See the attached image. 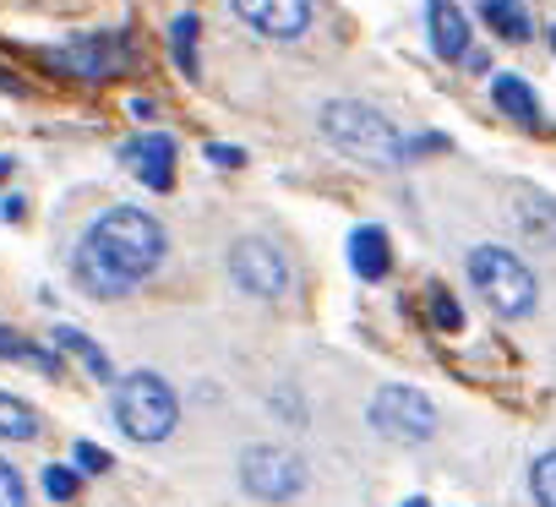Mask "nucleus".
<instances>
[{
	"instance_id": "1",
	"label": "nucleus",
	"mask_w": 556,
	"mask_h": 507,
	"mask_svg": "<svg viewBox=\"0 0 556 507\" xmlns=\"http://www.w3.org/2000/svg\"><path fill=\"white\" fill-rule=\"evenodd\" d=\"M164 251H169V240H164V224L153 213H142V207H110L77 240L72 274H77V284L88 295L121 301V295H131L164 263Z\"/></svg>"
},
{
	"instance_id": "2",
	"label": "nucleus",
	"mask_w": 556,
	"mask_h": 507,
	"mask_svg": "<svg viewBox=\"0 0 556 507\" xmlns=\"http://www.w3.org/2000/svg\"><path fill=\"white\" fill-rule=\"evenodd\" d=\"M323 137H328L339 153L361 159V164H382V169H388V164L404 159L399 126H393L382 110L361 104V99H333V104H323Z\"/></svg>"
},
{
	"instance_id": "3",
	"label": "nucleus",
	"mask_w": 556,
	"mask_h": 507,
	"mask_svg": "<svg viewBox=\"0 0 556 507\" xmlns=\"http://www.w3.org/2000/svg\"><path fill=\"white\" fill-rule=\"evenodd\" d=\"M469 284L480 290V301L496 317H529L540 301L534 274L523 268V257H513L507 245H475L469 251Z\"/></svg>"
},
{
	"instance_id": "4",
	"label": "nucleus",
	"mask_w": 556,
	"mask_h": 507,
	"mask_svg": "<svg viewBox=\"0 0 556 507\" xmlns=\"http://www.w3.org/2000/svg\"><path fill=\"white\" fill-rule=\"evenodd\" d=\"M180 420V398L164 377L153 371H131L121 388H115V426L131 436V442H164Z\"/></svg>"
},
{
	"instance_id": "5",
	"label": "nucleus",
	"mask_w": 556,
	"mask_h": 507,
	"mask_svg": "<svg viewBox=\"0 0 556 507\" xmlns=\"http://www.w3.org/2000/svg\"><path fill=\"white\" fill-rule=\"evenodd\" d=\"M50 66L77 77V83H110L131 66V34H88L61 50H50Z\"/></svg>"
},
{
	"instance_id": "6",
	"label": "nucleus",
	"mask_w": 556,
	"mask_h": 507,
	"mask_svg": "<svg viewBox=\"0 0 556 507\" xmlns=\"http://www.w3.org/2000/svg\"><path fill=\"white\" fill-rule=\"evenodd\" d=\"M229 279L245 295H256V301H278L290 290V263H285V251H278L273 240L245 235V240L229 245Z\"/></svg>"
},
{
	"instance_id": "7",
	"label": "nucleus",
	"mask_w": 556,
	"mask_h": 507,
	"mask_svg": "<svg viewBox=\"0 0 556 507\" xmlns=\"http://www.w3.org/2000/svg\"><path fill=\"white\" fill-rule=\"evenodd\" d=\"M240 485L256 502H290L306 491V464L290 447H245L240 458Z\"/></svg>"
},
{
	"instance_id": "8",
	"label": "nucleus",
	"mask_w": 556,
	"mask_h": 507,
	"mask_svg": "<svg viewBox=\"0 0 556 507\" xmlns=\"http://www.w3.org/2000/svg\"><path fill=\"white\" fill-rule=\"evenodd\" d=\"M371 426L388 442H426L437 436V404L420 388H382L371 398Z\"/></svg>"
},
{
	"instance_id": "9",
	"label": "nucleus",
	"mask_w": 556,
	"mask_h": 507,
	"mask_svg": "<svg viewBox=\"0 0 556 507\" xmlns=\"http://www.w3.org/2000/svg\"><path fill=\"white\" fill-rule=\"evenodd\" d=\"M229 7L245 28H256L262 39H278V45L301 39L317 17V0H229Z\"/></svg>"
},
{
	"instance_id": "10",
	"label": "nucleus",
	"mask_w": 556,
	"mask_h": 507,
	"mask_svg": "<svg viewBox=\"0 0 556 507\" xmlns=\"http://www.w3.org/2000/svg\"><path fill=\"white\" fill-rule=\"evenodd\" d=\"M121 159H126V169H131L148 191H169V186H175V142H169L164 131H148V137L126 142Z\"/></svg>"
},
{
	"instance_id": "11",
	"label": "nucleus",
	"mask_w": 556,
	"mask_h": 507,
	"mask_svg": "<svg viewBox=\"0 0 556 507\" xmlns=\"http://www.w3.org/2000/svg\"><path fill=\"white\" fill-rule=\"evenodd\" d=\"M350 268L366 279V284H382L388 268H393V245H388V229L382 224H361L350 235Z\"/></svg>"
},
{
	"instance_id": "12",
	"label": "nucleus",
	"mask_w": 556,
	"mask_h": 507,
	"mask_svg": "<svg viewBox=\"0 0 556 507\" xmlns=\"http://www.w3.org/2000/svg\"><path fill=\"white\" fill-rule=\"evenodd\" d=\"M426 23H431V50L442 61H464L469 55V17L453 7V0H431Z\"/></svg>"
},
{
	"instance_id": "13",
	"label": "nucleus",
	"mask_w": 556,
	"mask_h": 507,
	"mask_svg": "<svg viewBox=\"0 0 556 507\" xmlns=\"http://www.w3.org/2000/svg\"><path fill=\"white\" fill-rule=\"evenodd\" d=\"M491 99H496V110H502L507 121H518V126H545L540 99H534V88H529L523 77H513V72L491 77Z\"/></svg>"
},
{
	"instance_id": "14",
	"label": "nucleus",
	"mask_w": 556,
	"mask_h": 507,
	"mask_svg": "<svg viewBox=\"0 0 556 507\" xmlns=\"http://www.w3.org/2000/svg\"><path fill=\"white\" fill-rule=\"evenodd\" d=\"M513 213H518V229L540 245H556V197L545 191H518L513 197Z\"/></svg>"
},
{
	"instance_id": "15",
	"label": "nucleus",
	"mask_w": 556,
	"mask_h": 507,
	"mask_svg": "<svg viewBox=\"0 0 556 507\" xmlns=\"http://www.w3.org/2000/svg\"><path fill=\"white\" fill-rule=\"evenodd\" d=\"M475 7H480V23H485L496 39H507V45H523V39L534 34L523 0H475Z\"/></svg>"
},
{
	"instance_id": "16",
	"label": "nucleus",
	"mask_w": 556,
	"mask_h": 507,
	"mask_svg": "<svg viewBox=\"0 0 556 507\" xmlns=\"http://www.w3.org/2000/svg\"><path fill=\"white\" fill-rule=\"evenodd\" d=\"M0 360L34 366V371H45V377L61 371V350H45V344H34V339H23V333H12V328H0Z\"/></svg>"
},
{
	"instance_id": "17",
	"label": "nucleus",
	"mask_w": 556,
	"mask_h": 507,
	"mask_svg": "<svg viewBox=\"0 0 556 507\" xmlns=\"http://www.w3.org/2000/svg\"><path fill=\"white\" fill-rule=\"evenodd\" d=\"M39 431H45V420H39V409L28 398L0 393V436H7V442H34Z\"/></svg>"
},
{
	"instance_id": "18",
	"label": "nucleus",
	"mask_w": 556,
	"mask_h": 507,
	"mask_svg": "<svg viewBox=\"0 0 556 507\" xmlns=\"http://www.w3.org/2000/svg\"><path fill=\"white\" fill-rule=\"evenodd\" d=\"M197 34H202V17L197 12H180L175 23H169V55H175V66L197 83L202 77V66H197Z\"/></svg>"
},
{
	"instance_id": "19",
	"label": "nucleus",
	"mask_w": 556,
	"mask_h": 507,
	"mask_svg": "<svg viewBox=\"0 0 556 507\" xmlns=\"http://www.w3.org/2000/svg\"><path fill=\"white\" fill-rule=\"evenodd\" d=\"M55 350H61V355H77L99 382H110V377H115V371H110V355H104L88 333H77V328H55Z\"/></svg>"
},
{
	"instance_id": "20",
	"label": "nucleus",
	"mask_w": 556,
	"mask_h": 507,
	"mask_svg": "<svg viewBox=\"0 0 556 507\" xmlns=\"http://www.w3.org/2000/svg\"><path fill=\"white\" fill-rule=\"evenodd\" d=\"M426 317H431V328H437V333H458V328H464V312H458V301H453L442 284L426 295Z\"/></svg>"
},
{
	"instance_id": "21",
	"label": "nucleus",
	"mask_w": 556,
	"mask_h": 507,
	"mask_svg": "<svg viewBox=\"0 0 556 507\" xmlns=\"http://www.w3.org/2000/svg\"><path fill=\"white\" fill-rule=\"evenodd\" d=\"M529 491H534L540 507H556V447L534 458V469H529Z\"/></svg>"
},
{
	"instance_id": "22",
	"label": "nucleus",
	"mask_w": 556,
	"mask_h": 507,
	"mask_svg": "<svg viewBox=\"0 0 556 507\" xmlns=\"http://www.w3.org/2000/svg\"><path fill=\"white\" fill-rule=\"evenodd\" d=\"M45 491H50V502H72V496L83 491V474L66 469V464H50V469H45Z\"/></svg>"
},
{
	"instance_id": "23",
	"label": "nucleus",
	"mask_w": 556,
	"mask_h": 507,
	"mask_svg": "<svg viewBox=\"0 0 556 507\" xmlns=\"http://www.w3.org/2000/svg\"><path fill=\"white\" fill-rule=\"evenodd\" d=\"M0 507H28V485L7 458H0Z\"/></svg>"
},
{
	"instance_id": "24",
	"label": "nucleus",
	"mask_w": 556,
	"mask_h": 507,
	"mask_svg": "<svg viewBox=\"0 0 556 507\" xmlns=\"http://www.w3.org/2000/svg\"><path fill=\"white\" fill-rule=\"evenodd\" d=\"M77 464H83L88 474H104V469H110V453L93 447V442H77Z\"/></svg>"
},
{
	"instance_id": "25",
	"label": "nucleus",
	"mask_w": 556,
	"mask_h": 507,
	"mask_svg": "<svg viewBox=\"0 0 556 507\" xmlns=\"http://www.w3.org/2000/svg\"><path fill=\"white\" fill-rule=\"evenodd\" d=\"M207 159H213V164H229V169H235V164H245V153H240V148H224V142H213V148H207Z\"/></svg>"
},
{
	"instance_id": "26",
	"label": "nucleus",
	"mask_w": 556,
	"mask_h": 507,
	"mask_svg": "<svg viewBox=\"0 0 556 507\" xmlns=\"http://www.w3.org/2000/svg\"><path fill=\"white\" fill-rule=\"evenodd\" d=\"M399 507H437V502H431V496H404Z\"/></svg>"
},
{
	"instance_id": "27",
	"label": "nucleus",
	"mask_w": 556,
	"mask_h": 507,
	"mask_svg": "<svg viewBox=\"0 0 556 507\" xmlns=\"http://www.w3.org/2000/svg\"><path fill=\"white\" fill-rule=\"evenodd\" d=\"M12 175V153H0V180H7Z\"/></svg>"
},
{
	"instance_id": "28",
	"label": "nucleus",
	"mask_w": 556,
	"mask_h": 507,
	"mask_svg": "<svg viewBox=\"0 0 556 507\" xmlns=\"http://www.w3.org/2000/svg\"><path fill=\"white\" fill-rule=\"evenodd\" d=\"M551 45H556V28H551Z\"/></svg>"
}]
</instances>
